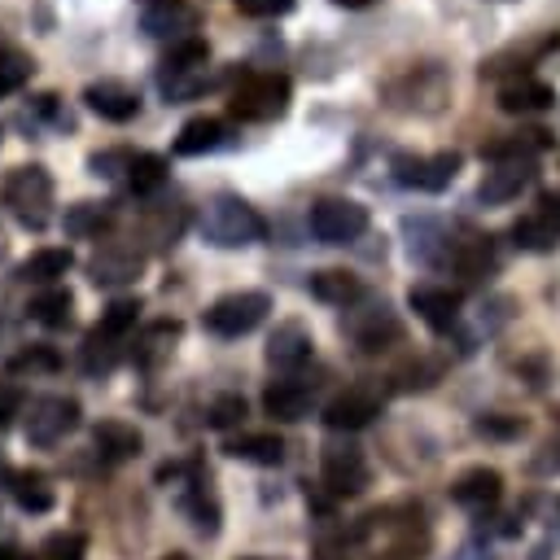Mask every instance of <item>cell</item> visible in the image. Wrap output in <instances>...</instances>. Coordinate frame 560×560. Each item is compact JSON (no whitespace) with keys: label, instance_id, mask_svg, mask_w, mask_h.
Masks as SVG:
<instances>
[{"label":"cell","instance_id":"19","mask_svg":"<svg viewBox=\"0 0 560 560\" xmlns=\"http://www.w3.org/2000/svg\"><path fill=\"white\" fill-rule=\"evenodd\" d=\"M311 354H315V341H311V332H306L302 319L276 324V332H271V341H267V363H271L276 372H298L302 363H311Z\"/></svg>","mask_w":560,"mask_h":560},{"label":"cell","instance_id":"37","mask_svg":"<svg viewBox=\"0 0 560 560\" xmlns=\"http://www.w3.org/2000/svg\"><path fill=\"white\" fill-rule=\"evenodd\" d=\"M158 83H162V96L171 105H184V101H197L210 79H206V70H184V74H162Z\"/></svg>","mask_w":560,"mask_h":560},{"label":"cell","instance_id":"50","mask_svg":"<svg viewBox=\"0 0 560 560\" xmlns=\"http://www.w3.org/2000/svg\"><path fill=\"white\" fill-rule=\"evenodd\" d=\"M0 560H35V556H26V551H18V547H9V551H0Z\"/></svg>","mask_w":560,"mask_h":560},{"label":"cell","instance_id":"47","mask_svg":"<svg viewBox=\"0 0 560 560\" xmlns=\"http://www.w3.org/2000/svg\"><path fill=\"white\" fill-rule=\"evenodd\" d=\"M18 411H22V389L0 381V429H4V424H13V416H18Z\"/></svg>","mask_w":560,"mask_h":560},{"label":"cell","instance_id":"1","mask_svg":"<svg viewBox=\"0 0 560 560\" xmlns=\"http://www.w3.org/2000/svg\"><path fill=\"white\" fill-rule=\"evenodd\" d=\"M381 101L407 118H438L451 105V74L438 61H416V66L398 70L394 79H385Z\"/></svg>","mask_w":560,"mask_h":560},{"label":"cell","instance_id":"53","mask_svg":"<svg viewBox=\"0 0 560 560\" xmlns=\"http://www.w3.org/2000/svg\"><path fill=\"white\" fill-rule=\"evenodd\" d=\"M245 560H262V556H245Z\"/></svg>","mask_w":560,"mask_h":560},{"label":"cell","instance_id":"46","mask_svg":"<svg viewBox=\"0 0 560 560\" xmlns=\"http://www.w3.org/2000/svg\"><path fill=\"white\" fill-rule=\"evenodd\" d=\"M293 4L298 0H236V9L245 18H284V13H293Z\"/></svg>","mask_w":560,"mask_h":560},{"label":"cell","instance_id":"42","mask_svg":"<svg viewBox=\"0 0 560 560\" xmlns=\"http://www.w3.org/2000/svg\"><path fill=\"white\" fill-rule=\"evenodd\" d=\"M188 516L197 521L201 534H219V503L210 494H201V481H192V490H188Z\"/></svg>","mask_w":560,"mask_h":560},{"label":"cell","instance_id":"51","mask_svg":"<svg viewBox=\"0 0 560 560\" xmlns=\"http://www.w3.org/2000/svg\"><path fill=\"white\" fill-rule=\"evenodd\" d=\"M162 560H192V556H184V551H171V556H162Z\"/></svg>","mask_w":560,"mask_h":560},{"label":"cell","instance_id":"15","mask_svg":"<svg viewBox=\"0 0 560 560\" xmlns=\"http://www.w3.org/2000/svg\"><path fill=\"white\" fill-rule=\"evenodd\" d=\"M459 289H451V284H411V293H407V306L433 328V332H451L455 324H459Z\"/></svg>","mask_w":560,"mask_h":560},{"label":"cell","instance_id":"31","mask_svg":"<svg viewBox=\"0 0 560 560\" xmlns=\"http://www.w3.org/2000/svg\"><path fill=\"white\" fill-rule=\"evenodd\" d=\"M127 184H131V192H140V197L158 192V188L166 184V158H162V153H131V162H127Z\"/></svg>","mask_w":560,"mask_h":560},{"label":"cell","instance_id":"30","mask_svg":"<svg viewBox=\"0 0 560 560\" xmlns=\"http://www.w3.org/2000/svg\"><path fill=\"white\" fill-rule=\"evenodd\" d=\"M228 455L271 468V464H280V459H284V442H280V433H245V438L228 442Z\"/></svg>","mask_w":560,"mask_h":560},{"label":"cell","instance_id":"8","mask_svg":"<svg viewBox=\"0 0 560 560\" xmlns=\"http://www.w3.org/2000/svg\"><path fill=\"white\" fill-rule=\"evenodd\" d=\"M381 407H385V389L372 385V381H363V385L341 389V394L324 407V424H328L332 433H354V429H368V424L381 416Z\"/></svg>","mask_w":560,"mask_h":560},{"label":"cell","instance_id":"27","mask_svg":"<svg viewBox=\"0 0 560 560\" xmlns=\"http://www.w3.org/2000/svg\"><path fill=\"white\" fill-rule=\"evenodd\" d=\"M92 442H96V451H101L105 459H131V455H140V446H144L140 429L127 424V420H101V424L92 429Z\"/></svg>","mask_w":560,"mask_h":560},{"label":"cell","instance_id":"28","mask_svg":"<svg viewBox=\"0 0 560 560\" xmlns=\"http://www.w3.org/2000/svg\"><path fill=\"white\" fill-rule=\"evenodd\" d=\"M9 494H13V503L22 508V512H48L52 503H57V494H52V486H48V477L44 472H35V468H22V472H13L9 477Z\"/></svg>","mask_w":560,"mask_h":560},{"label":"cell","instance_id":"14","mask_svg":"<svg viewBox=\"0 0 560 560\" xmlns=\"http://www.w3.org/2000/svg\"><path fill=\"white\" fill-rule=\"evenodd\" d=\"M83 105L92 114H101L105 122H131L140 114V92L122 79H92L83 88Z\"/></svg>","mask_w":560,"mask_h":560},{"label":"cell","instance_id":"18","mask_svg":"<svg viewBox=\"0 0 560 560\" xmlns=\"http://www.w3.org/2000/svg\"><path fill=\"white\" fill-rule=\"evenodd\" d=\"M350 337H354V346H359L363 354H376V350H385V346H394V341L402 337V324H398V315L381 302V306H368V311H354V315H350Z\"/></svg>","mask_w":560,"mask_h":560},{"label":"cell","instance_id":"25","mask_svg":"<svg viewBox=\"0 0 560 560\" xmlns=\"http://www.w3.org/2000/svg\"><path fill=\"white\" fill-rule=\"evenodd\" d=\"M223 136H228L223 118L201 114V118H188V122L179 127V136H175V144H171V153H175V158H201V153L219 149V144H223Z\"/></svg>","mask_w":560,"mask_h":560},{"label":"cell","instance_id":"24","mask_svg":"<svg viewBox=\"0 0 560 560\" xmlns=\"http://www.w3.org/2000/svg\"><path fill=\"white\" fill-rule=\"evenodd\" d=\"M262 411L271 416V420H280V424H289V420H302L306 411H311V389L302 385V381H271L267 389H262Z\"/></svg>","mask_w":560,"mask_h":560},{"label":"cell","instance_id":"17","mask_svg":"<svg viewBox=\"0 0 560 560\" xmlns=\"http://www.w3.org/2000/svg\"><path fill=\"white\" fill-rule=\"evenodd\" d=\"M551 144H556V136L547 127H521V131H508V136L486 140L481 144V162H534Z\"/></svg>","mask_w":560,"mask_h":560},{"label":"cell","instance_id":"43","mask_svg":"<svg viewBox=\"0 0 560 560\" xmlns=\"http://www.w3.org/2000/svg\"><path fill=\"white\" fill-rule=\"evenodd\" d=\"M206 420H210L214 429H232V424H241V420H245V398H241V394H219V398L210 402Z\"/></svg>","mask_w":560,"mask_h":560},{"label":"cell","instance_id":"54","mask_svg":"<svg viewBox=\"0 0 560 560\" xmlns=\"http://www.w3.org/2000/svg\"><path fill=\"white\" fill-rule=\"evenodd\" d=\"M556 416H560V411H556Z\"/></svg>","mask_w":560,"mask_h":560},{"label":"cell","instance_id":"40","mask_svg":"<svg viewBox=\"0 0 560 560\" xmlns=\"http://www.w3.org/2000/svg\"><path fill=\"white\" fill-rule=\"evenodd\" d=\"M438 376H442V363H433V359H411L407 368L394 372V381H398L394 389H407V394H411V389H429Z\"/></svg>","mask_w":560,"mask_h":560},{"label":"cell","instance_id":"9","mask_svg":"<svg viewBox=\"0 0 560 560\" xmlns=\"http://www.w3.org/2000/svg\"><path fill=\"white\" fill-rule=\"evenodd\" d=\"M512 245L525 254H547L560 245V192H538L534 210L512 223Z\"/></svg>","mask_w":560,"mask_h":560},{"label":"cell","instance_id":"10","mask_svg":"<svg viewBox=\"0 0 560 560\" xmlns=\"http://www.w3.org/2000/svg\"><path fill=\"white\" fill-rule=\"evenodd\" d=\"M79 420H83L79 398H66V394L39 398L31 407V420H26V442L31 446H57L70 429H79Z\"/></svg>","mask_w":560,"mask_h":560},{"label":"cell","instance_id":"6","mask_svg":"<svg viewBox=\"0 0 560 560\" xmlns=\"http://www.w3.org/2000/svg\"><path fill=\"white\" fill-rule=\"evenodd\" d=\"M459 166H464V153H455V149H442V153H429V158L424 153H394L389 158L394 184L420 188V192H446L455 184Z\"/></svg>","mask_w":560,"mask_h":560},{"label":"cell","instance_id":"21","mask_svg":"<svg viewBox=\"0 0 560 560\" xmlns=\"http://www.w3.org/2000/svg\"><path fill=\"white\" fill-rule=\"evenodd\" d=\"M499 109L503 114H542V109H551L556 105V88L551 83H542V79H534V74H521V79H508V83H499Z\"/></svg>","mask_w":560,"mask_h":560},{"label":"cell","instance_id":"41","mask_svg":"<svg viewBox=\"0 0 560 560\" xmlns=\"http://www.w3.org/2000/svg\"><path fill=\"white\" fill-rule=\"evenodd\" d=\"M472 429L481 433V438H521L525 433V416H508V411H486V416H477L472 420Z\"/></svg>","mask_w":560,"mask_h":560},{"label":"cell","instance_id":"44","mask_svg":"<svg viewBox=\"0 0 560 560\" xmlns=\"http://www.w3.org/2000/svg\"><path fill=\"white\" fill-rule=\"evenodd\" d=\"M57 350H48V346H35V350H22V354H13L9 359V372H57Z\"/></svg>","mask_w":560,"mask_h":560},{"label":"cell","instance_id":"35","mask_svg":"<svg viewBox=\"0 0 560 560\" xmlns=\"http://www.w3.org/2000/svg\"><path fill=\"white\" fill-rule=\"evenodd\" d=\"M140 311H144V306H140V298H114V302H109V306L101 311L96 328H101L105 337H114V341H118V337H127V332L136 328Z\"/></svg>","mask_w":560,"mask_h":560},{"label":"cell","instance_id":"13","mask_svg":"<svg viewBox=\"0 0 560 560\" xmlns=\"http://www.w3.org/2000/svg\"><path fill=\"white\" fill-rule=\"evenodd\" d=\"M534 179H538V166L534 162H490V171L477 184V201L481 206H508L525 188H534Z\"/></svg>","mask_w":560,"mask_h":560},{"label":"cell","instance_id":"48","mask_svg":"<svg viewBox=\"0 0 560 560\" xmlns=\"http://www.w3.org/2000/svg\"><path fill=\"white\" fill-rule=\"evenodd\" d=\"M534 472H542V477L560 472V442H556V438L542 446V455H534Z\"/></svg>","mask_w":560,"mask_h":560},{"label":"cell","instance_id":"5","mask_svg":"<svg viewBox=\"0 0 560 560\" xmlns=\"http://www.w3.org/2000/svg\"><path fill=\"white\" fill-rule=\"evenodd\" d=\"M267 311H271V298L262 289H236V293L214 298L201 311V324L214 337H245V332H254L267 319Z\"/></svg>","mask_w":560,"mask_h":560},{"label":"cell","instance_id":"33","mask_svg":"<svg viewBox=\"0 0 560 560\" xmlns=\"http://www.w3.org/2000/svg\"><path fill=\"white\" fill-rule=\"evenodd\" d=\"M26 311H31V319L44 324V328H66V324H70V311H74V298H70V289H48V293L31 298Z\"/></svg>","mask_w":560,"mask_h":560},{"label":"cell","instance_id":"16","mask_svg":"<svg viewBox=\"0 0 560 560\" xmlns=\"http://www.w3.org/2000/svg\"><path fill=\"white\" fill-rule=\"evenodd\" d=\"M451 499L464 508V512H490L499 499H503V477L499 468H486V464H472L464 468L455 481H451Z\"/></svg>","mask_w":560,"mask_h":560},{"label":"cell","instance_id":"22","mask_svg":"<svg viewBox=\"0 0 560 560\" xmlns=\"http://www.w3.org/2000/svg\"><path fill=\"white\" fill-rule=\"evenodd\" d=\"M446 262H451V267H455V276H464L468 284H481V280H486V276L499 267V249H494V236H481V232H472V236L455 241Z\"/></svg>","mask_w":560,"mask_h":560},{"label":"cell","instance_id":"36","mask_svg":"<svg viewBox=\"0 0 560 560\" xmlns=\"http://www.w3.org/2000/svg\"><path fill=\"white\" fill-rule=\"evenodd\" d=\"M175 337H179V319H158V324H149L144 337H140V346H136V363H158V359L171 350Z\"/></svg>","mask_w":560,"mask_h":560},{"label":"cell","instance_id":"34","mask_svg":"<svg viewBox=\"0 0 560 560\" xmlns=\"http://www.w3.org/2000/svg\"><path fill=\"white\" fill-rule=\"evenodd\" d=\"M206 57H210L206 39L188 35V39L171 44V52L162 57V70H158V79H162V74H184V70H206Z\"/></svg>","mask_w":560,"mask_h":560},{"label":"cell","instance_id":"11","mask_svg":"<svg viewBox=\"0 0 560 560\" xmlns=\"http://www.w3.org/2000/svg\"><path fill=\"white\" fill-rule=\"evenodd\" d=\"M319 472H324V486H328L332 499L359 494V490L372 481V468H368V459H363L359 446H324Z\"/></svg>","mask_w":560,"mask_h":560},{"label":"cell","instance_id":"29","mask_svg":"<svg viewBox=\"0 0 560 560\" xmlns=\"http://www.w3.org/2000/svg\"><path fill=\"white\" fill-rule=\"evenodd\" d=\"M136 271H140V254L136 249H101L96 258H92V280L96 284H122V280H136Z\"/></svg>","mask_w":560,"mask_h":560},{"label":"cell","instance_id":"7","mask_svg":"<svg viewBox=\"0 0 560 560\" xmlns=\"http://www.w3.org/2000/svg\"><path fill=\"white\" fill-rule=\"evenodd\" d=\"M311 223V236L324 241V245H350L368 232V206H359L354 197H319L306 214Z\"/></svg>","mask_w":560,"mask_h":560},{"label":"cell","instance_id":"20","mask_svg":"<svg viewBox=\"0 0 560 560\" xmlns=\"http://www.w3.org/2000/svg\"><path fill=\"white\" fill-rule=\"evenodd\" d=\"M140 26H144V35H153V39H184V31H192L197 26V9L192 4H184V0H144V9H140Z\"/></svg>","mask_w":560,"mask_h":560},{"label":"cell","instance_id":"3","mask_svg":"<svg viewBox=\"0 0 560 560\" xmlns=\"http://www.w3.org/2000/svg\"><path fill=\"white\" fill-rule=\"evenodd\" d=\"M289 74L280 70H241L236 88L228 92V114L241 122H271L289 109Z\"/></svg>","mask_w":560,"mask_h":560},{"label":"cell","instance_id":"12","mask_svg":"<svg viewBox=\"0 0 560 560\" xmlns=\"http://www.w3.org/2000/svg\"><path fill=\"white\" fill-rule=\"evenodd\" d=\"M560 44V35L556 31H547V35H529L525 44L516 39V44H508V48H499V52H490L486 61H481V79H521V74H529V66L538 61V57H547L551 48Z\"/></svg>","mask_w":560,"mask_h":560},{"label":"cell","instance_id":"26","mask_svg":"<svg viewBox=\"0 0 560 560\" xmlns=\"http://www.w3.org/2000/svg\"><path fill=\"white\" fill-rule=\"evenodd\" d=\"M70 267H74V254L66 245H44V249H35L31 258L18 262V280H26V284H52Z\"/></svg>","mask_w":560,"mask_h":560},{"label":"cell","instance_id":"2","mask_svg":"<svg viewBox=\"0 0 560 560\" xmlns=\"http://www.w3.org/2000/svg\"><path fill=\"white\" fill-rule=\"evenodd\" d=\"M201 232L210 245L219 249H241V245H258L267 236V219L236 192H219L206 201L201 210Z\"/></svg>","mask_w":560,"mask_h":560},{"label":"cell","instance_id":"39","mask_svg":"<svg viewBox=\"0 0 560 560\" xmlns=\"http://www.w3.org/2000/svg\"><path fill=\"white\" fill-rule=\"evenodd\" d=\"M35 74V61L22 48H0V92H18Z\"/></svg>","mask_w":560,"mask_h":560},{"label":"cell","instance_id":"23","mask_svg":"<svg viewBox=\"0 0 560 560\" xmlns=\"http://www.w3.org/2000/svg\"><path fill=\"white\" fill-rule=\"evenodd\" d=\"M306 289H311V298H315V302H328V306H350V302H359V298H363V280H359L354 271H346V267L311 271Z\"/></svg>","mask_w":560,"mask_h":560},{"label":"cell","instance_id":"52","mask_svg":"<svg viewBox=\"0 0 560 560\" xmlns=\"http://www.w3.org/2000/svg\"><path fill=\"white\" fill-rule=\"evenodd\" d=\"M4 477H13V472H9V464H4V455H0V481H4Z\"/></svg>","mask_w":560,"mask_h":560},{"label":"cell","instance_id":"45","mask_svg":"<svg viewBox=\"0 0 560 560\" xmlns=\"http://www.w3.org/2000/svg\"><path fill=\"white\" fill-rule=\"evenodd\" d=\"M127 162H131V153H122V149H101V153L88 158V171H92V175H118V171H127Z\"/></svg>","mask_w":560,"mask_h":560},{"label":"cell","instance_id":"38","mask_svg":"<svg viewBox=\"0 0 560 560\" xmlns=\"http://www.w3.org/2000/svg\"><path fill=\"white\" fill-rule=\"evenodd\" d=\"M83 556H88V538L79 529H57L39 547V560H83Z\"/></svg>","mask_w":560,"mask_h":560},{"label":"cell","instance_id":"4","mask_svg":"<svg viewBox=\"0 0 560 560\" xmlns=\"http://www.w3.org/2000/svg\"><path fill=\"white\" fill-rule=\"evenodd\" d=\"M0 201H4V210H9L22 228L39 232V228H48V219H52V175H48L39 162L13 166V171L4 175V184H0Z\"/></svg>","mask_w":560,"mask_h":560},{"label":"cell","instance_id":"49","mask_svg":"<svg viewBox=\"0 0 560 560\" xmlns=\"http://www.w3.org/2000/svg\"><path fill=\"white\" fill-rule=\"evenodd\" d=\"M337 9H368V4H376V0H332Z\"/></svg>","mask_w":560,"mask_h":560},{"label":"cell","instance_id":"32","mask_svg":"<svg viewBox=\"0 0 560 560\" xmlns=\"http://www.w3.org/2000/svg\"><path fill=\"white\" fill-rule=\"evenodd\" d=\"M109 219H114V210L105 201H79L66 210L61 223H66V236H101V228H109Z\"/></svg>","mask_w":560,"mask_h":560}]
</instances>
